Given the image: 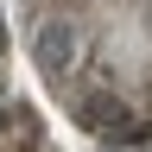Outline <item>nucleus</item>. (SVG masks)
Masks as SVG:
<instances>
[{"instance_id":"1","label":"nucleus","mask_w":152,"mask_h":152,"mask_svg":"<svg viewBox=\"0 0 152 152\" xmlns=\"http://www.w3.org/2000/svg\"><path fill=\"white\" fill-rule=\"evenodd\" d=\"M19 38L76 133L102 146L152 140V0H19Z\"/></svg>"},{"instance_id":"2","label":"nucleus","mask_w":152,"mask_h":152,"mask_svg":"<svg viewBox=\"0 0 152 152\" xmlns=\"http://www.w3.org/2000/svg\"><path fill=\"white\" fill-rule=\"evenodd\" d=\"M0 152H57V140L38 121V108L19 102L7 83H0Z\"/></svg>"},{"instance_id":"3","label":"nucleus","mask_w":152,"mask_h":152,"mask_svg":"<svg viewBox=\"0 0 152 152\" xmlns=\"http://www.w3.org/2000/svg\"><path fill=\"white\" fill-rule=\"evenodd\" d=\"M0 76H7V26H0Z\"/></svg>"}]
</instances>
